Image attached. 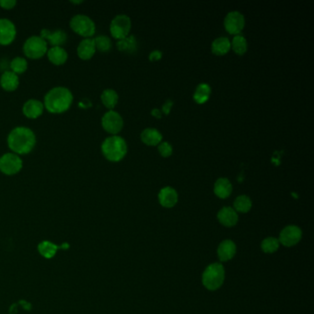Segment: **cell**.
<instances>
[{"label": "cell", "mask_w": 314, "mask_h": 314, "mask_svg": "<svg viewBox=\"0 0 314 314\" xmlns=\"http://www.w3.org/2000/svg\"><path fill=\"white\" fill-rule=\"evenodd\" d=\"M116 47L122 53L133 55L138 50V43L135 36L128 35L122 40H119L116 43Z\"/></svg>", "instance_id": "603a6c76"}, {"label": "cell", "mask_w": 314, "mask_h": 314, "mask_svg": "<svg viewBox=\"0 0 314 314\" xmlns=\"http://www.w3.org/2000/svg\"><path fill=\"white\" fill-rule=\"evenodd\" d=\"M233 187L227 178H219L214 185V193L219 198L226 199L232 193Z\"/></svg>", "instance_id": "44dd1931"}, {"label": "cell", "mask_w": 314, "mask_h": 314, "mask_svg": "<svg viewBox=\"0 0 314 314\" xmlns=\"http://www.w3.org/2000/svg\"><path fill=\"white\" fill-rule=\"evenodd\" d=\"M17 35L14 23L8 19H0V44L8 45L12 43Z\"/></svg>", "instance_id": "7c38bea8"}, {"label": "cell", "mask_w": 314, "mask_h": 314, "mask_svg": "<svg viewBox=\"0 0 314 314\" xmlns=\"http://www.w3.org/2000/svg\"><path fill=\"white\" fill-rule=\"evenodd\" d=\"M93 39H94L96 51H100L101 53H108L112 49V46H113L112 40L107 35H98Z\"/></svg>", "instance_id": "4dcf8cb0"}, {"label": "cell", "mask_w": 314, "mask_h": 314, "mask_svg": "<svg viewBox=\"0 0 314 314\" xmlns=\"http://www.w3.org/2000/svg\"><path fill=\"white\" fill-rule=\"evenodd\" d=\"M173 107V101L171 100H167L164 102L161 108V113L164 114H168L171 113V108Z\"/></svg>", "instance_id": "d590c367"}, {"label": "cell", "mask_w": 314, "mask_h": 314, "mask_svg": "<svg viewBox=\"0 0 314 314\" xmlns=\"http://www.w3.org/2000/svg\"><path fill=\"white\" fill-rule=\"evenodd\" d=\"M69 25L73 31L85 38H92L96 31L95 22L87 15H75L72 17Z\"/></svg>", "instance_id": "5b68a950"}, {"label": "cell", "mask_w": 314, "mask_h": 314, "mask_svg": "<svg viewBox=\"0 0 314 314\" xmlns=\"http://www.w3.org/2000/svg\"><path fill=\"white\" fill-rule=\"evenodd\" d=\"M101 126L107 133L115 136L124 127V119L121 114L114 110H109L101 117Z\"/></svg>", "instance_id": "ba28073f"}, {"label": "cell", "mask_w": 314, "mask_h": 314, "mask_svg": "<svg viewBox=\"0 0 314 314\" xmlns=\"http://www.w3.org/2000/svg\"><path fill=\"white\" fill-rule=\"evenodd\" d=\"M302 231L298 226L288 225L281 230L279 242L285 247H292L300 243Z\"/></svg>", "instance_id": "8fae6325"}, {"label": "cell", "mask_w": 314, "mask_h": 314, "mask_svg": "<svg viewBox=\"0 0 314 314\" xmlns=\"http://www.w3.org/2000/svg\"><path fill=\"white\" fill-rule=\"evenodd\" d=\"M59 248V246L48 241H43L38 245V251L40 254L46 259H51L55 256Z\"/></svg>", "instance_id": "f1b7e54d"}, {"label": "cell", "mask_w": 314, "mask_h": 314, "mask_svg": "<svg viewBox=\"0 0 314 314\" xmlns=\"http://www.w3.org/2000/svg\"><path fill=\"white\" fill-rule=\"evenodd\" d=\"M230 49L238 56H243L248 50V42L246 38L242 34L235 35L230 41Z\"/></svg>", "instance_id": "4316f807"}, {"label": "cell", "mask_w": 314, "mask_h": 314, "mask_svg": "<svg viewBox=\"0 0 314 314\" xmlns=\"http://www.w3.org/2000/svg\"><path fill=\"white\" fill-rule=\"evenodd\" d=\"M140 138H141V141L147 146L157 147V145L162 142L163 136L157 129L149 127L143 130L140 135Z\"/></svg>", "instance_id": "d6986e66"}, {"label": "cell", "mask_w": 314, "mask_h": 314, "mask_svg": "<svg viewBox=\"0 0 314 314\" xmlns=\"http://www.w3.org/2000/svg\"><path fill=\"white\" fill-rule=\"evenodd\" d=\"M178 193L171 186H166L160 189L157 194V199L159 204L165 208H171L175 207L178 203Z\"/></svg>", "instance_id": "5bb4252c"}, {"label": "cell", "mask_w": 314, "mask_h": 314, "mask_svg": "<svg viewBox=\"0 0 314 314\" xmlns=\"http://www.w3.org/2000/svg\"><path fill=\"white\" fill-rule=\"evenodd\" d=\"M100 100H101L102 104L107 109L114 110V108L118 103L119 96H118V93H116L113 89H106L101 93Z\"/></svg>", "instance_id": "484cf974"}, {"label": "cell", "mask_w": 314, "mask_h": 314, "mask_svg": "<svg viewBox=\"0 0 314 314\" xmlns=\"http://www.w3.org/2000/svg\"><path fill=\"white\" fill-rule=\"evenodd\" d=\"M236 251L237 247L235 243L231 240H224L219 245L217 251L218 257L220 262H228L235 256Z\"/></svg>", "instance_id": "e0dca14e"}, {"label": "cell", "mask_w": 314, "mask_h": 314, "mask_svg": "<svg viewBox=\"0 0 314 314\" xmlns=\"http://www.w3.org/2000/svg\"><path fill=\"white\" fill-rule=\"evenodd\" d=\"M245 27V18L240 11H230L224 19V28L231 35L241 34Z\"/></svg>", "instance_id": "30bf717a"}, {"label": "cell", "mask_w": 314, "mask_h": 314, "mask_svg": "<svg viewBox=\"0 0 314 314\" xmlns=\"http://www.w3.org/2000/svg\"><path fill=\"white\" fill-rule=\"evenodd\" d=\"M100 150L109 161L118 162L127 154V143L118 135L108 136L101 144Z\"/></svg>", "instance_id": "3957f363"}, {"label": "cell", "mask_w": 314, "mask_h": 314, "mask_svg": "<svg viewBox=\"0 0 314 314\" xmlns=\"http://www.w3.org/2000/svg\"><path fill=\"white\" fill-rule=\"evenodd\" d=\"M73 102V94L66 87L58 86L51 89L43 99L44 108L51 114H63Z\"/></svg>", "instance_id": "7a4b0ae2"}, {"label": "cell", "mask_w": 314, "mask_h": 314, "mask_svg": "<svg viewBox=\"0 0 314 314\" xmlns=\"http://www.w3.org/2000/svg\"><path fill=\"white\" fill-rule=\"evenodd\" d=\"M211 51L215 56L222 57L230 51V41L227 37H219L211 44Z\"/></svg>", "instance_id": "d4e9b609"}, {"label": "cell", "mask_w": 314, "mask_h": 314, "mask_svg": "<svg viewBox=\"0 0 314 314\" xmlns=\"http://www.w3.org/2000/svg\"><path fill=\"white\" fill-rule=\"evenodd\" d=\"M0 85L7 92H13L20 85V78L17 74L10 70L3 72L0 77Z\"/></svg>", "instance_id": "ffe728a7"}, {"label": "cell", "mask_w": 314, "mask_h": 314, "mask_svg": "<svg viewBox=\"0 0 314 314\" xmlns=\"http://www.w3.org/2000/svg\"><path fill=\"white\" fill-rule=\"evenodd\" d=\"M157 151L161 157H169L172 155L173 149L170 143L162 141L159 145H157Z\"/></svg>", "instance_id": "d6a6232c"}, {"label": "cell", "mask_w": 314, "mask_h": 314, "mask_svg": "<svg viewBox=\"0 0 314 314\" xmlns=\"http://www.w3.org/2000/svg\"><path fill=\"white\" fill-rule=\"evenodd\" d=\"M225 280V269L220 263L209 264L202 275V283L208 290L219 289Z\"/></svg>", "instance_id": "277c9868"}, {"label": "cell", "mask_w": 314, "mask_h": 314, "mask_svg": "<svg viewBox=\"0 0 314 314\" xmlns=\"http://www.w3.org/2000/svg\"><path fill=\"white\" fill-rule=\"evenodd\" d=\"M44 110V105L41 100L30 99L22 107V113L30 119H36L41 116Z\"/></svg>", "instance_id": "9a60e30c"}, {"label": "cell", "mask_w": 314, "mask_h": 314, "mask_svg": "<svg viewBox=\"0 0 314 314\" xmlns=\"http://www.w3.org/2000/svg\"><path fill=\"white\" fill-rule=\"evenodd\" d=\"M7 146L17 155L28 154L34 149L36 136L29 127L17 126L7 136Z\"/></svg>", "instance_id": "6da1fadb"}, {"label": "cell", "mask_w": 314, "mask_h": 314, "mask_svg": "<svg viewBox=\"0 0 314 314\" xmlns=\"http://www.w3.org/2000/svg\"><path fill=\"white\" fill-rule=\"evenodd\" d=\"M47 51L48 43L41 36H31L23 44V52L31 59L42 58Z\"/></svg>", "instance_id": "8992f818"}, {"label": "cell", "mask_w": 314, "mask_h": 314, "mask_svg": "<svg viewBox=\"0 0 314 314\" xmlns=\"http://www.w3.org/2000/svg\"><path fill=\"white\" fill-rule=\"evenodd\" d=\"M46 54L51 63L56 65L64 64L68 58L67 52L62 46H52Z\"/></svg>", "instance_id": "7402d4cb"}, {"label": "cell", "mask_w": 314, "mask_h": 314, "mask_svg": "<svg viewBox=\"0 0 314 314\" xmlns=\"http://www.w3.org/2000/svg\"><path fill=\"white\" fill-rule=\"evenodd\" d=\"M23 166L22 157L15 153H5L0 157V171L6 175H14Z\"/></svg>", "instance_id": "9c48e42d"}, {"label": "cell", "mask_w": 314, "mask_h": 314, "mask_svg": "<svg viewBox=\"0 0 314 314\" xmlns=\"http://www.w3.org/2000/svg\"><path fill=\"white\" fill-rule=\"evenodd\" d=\"M77 53L80 59L82 60H90L96 53V47L93 38H84L80 41Z\"/></svg>", "instance_id": "ac0fdd59"}, {"label": "cell", "mask_w": 314, "mask_h": 314, "mask_svg": "<svg viewBox=\"0 0 314 314\" xmlns=\"http://www.w3.org/2000/svg\"><path fill=\"white\" fill-rule=\"evenodd\" d=\"M9 67L11 69L10 71L13 72V73L17 74L19 76L20 74H23L24 72L27 70L28 62H27V60L24 57H16L10 61Z\"/></svg>", "instance_id": "f546056e"}, {"label": "cell", "mask_w": 314, "mask_h": 314, "mask_svg": "<svg viewBox=\"0 0 314 314\" xmlns=\"http://www.w3.org/2000/svg\"><path fill=\"white\" fill-rule=\"evenodd\" d=\"M162 58V52L159 50H154L150 52L149 59L151 62H157Z\"/></svg>", "instance_id": "e575fe53"}, {"label": "cell", "mask_w": 314, "mask_h": 314, "mask_svg": "<svg viewBox=\"0 0 314 314\" xmlns=\"http://www.w3.org/2000/svg\"><path fill=\"white\" fill-rule=\"evenodd\" d=\"M218 220L225 227H233L239 220L238 214L233 207H224L218 213Z\"/></svg>", "instance_id": "2e32d148"}, {"label": "cell", "mask_w": 314, "mask_h": 314, "mask_svg": "<svg viewBox=\"0 0 314 314\" xmlns=\"http://www.w3.org/2000/svg\"><path fill=\"white\" fill-rule=\"evenodd\" d=\"M132 28L131 19L127 15L119 14L115 16L110 24L111 35L116 40H122L130 35Z\"/></svg>", "instance_id": "52a82bcc"}, {"label": "cell", "mask_w": 314, "mask_h": 314, "mask_svg": "<svg viewBox=\"0 0 314 314\" xmlns=\"http://www.w3.org/2000/svg\"><path fill=\"white\" fill-rule=\"evenodd\" d=\"M151 115L153 116V117H155L156 119H160L161 117H162V113H161V110H159V109H157V108H155V109H152L151 110Z\"/></svg>", "instance_id": "8d00e7d4"}, {"label": "cell", "mask_w": 314, "mask_h": 314, "mask_svg": "<svg viewBox=\"0 0 314 314\" xmlns=\"http://www.w3.org/2000/svg\"><path fill=\"white\" fill-rule=\"evenodd\" d=\"M233 207L236 212L247 213L250 211L251 208L252 207V203L248 195L242 194L236 197L235 201L233 203Z\"/></svg>", "instance_id": "83f0119b"}, {"label": "cell", "mask_w": 314, "mask_h": 314, "mask_svg": "<svg viewBox=\"0 0 314 314\" xmlns=\"http://www.w3.org/2000/svg\"><path fill=\"white\" fill-rule=\"evenodd\" d=\"M279 240L275 237L265 238L261 243V249L265 253H274L279 250Z\"/></svg>", "instance_id": "1f68e13d"}, {"label": "cell", "mask_w": 314, "mask_h": 314, "mask_svg": "<svg viewBox=\"0 0 314 314\" xmlns=\"http://www.w3.org/2000/svg\"><path fill=\"white\" fill-rule=\"evenodd\" d=\"M17 5L16 0H0V7L4 9H11Z\"/></svg>", "instance_id": "836d02e7"}, {"label": "cell", "mask_w": 314, "mask_h": 314, "mask_svg": "<svg viewBox=\"0 0 314 314\" xmlns=\"http://www.w3.org/2000/svg\"><path fill=\"white\" fill-rule=\"evenodd\" d=\"M211 93H212V89L209 84L200 83L199 85L196 86L194 90L193 95V100L197 104H204L210 99Z\"/></svg>", "instance_id": "cb8c5ba5"}, {"label": "cell", "mask_w": 314, "mask_h": 314, "mask_svg": "<svg viewBox=\"0 0 314 314\" xmlns=\"http://www.w3.org/2000/svg\"><path fill=\"white\" fill-rule=\"evenodd\" d=\"M40 36L44 39L47 43H50L52 46H62L67 40V34L61 29H57L54 31H51L48 29H43L41 31Z\"/></svg>", "instance_id": "4fadbf2b"}, {"label": "cell", "mask_w": 314, "mask_h": 314, "mask_svg": "<svg viewBox=\"0 0 314 314\" xmlns=\"http://www.w3.org/2000/svg\"><path fill=\"white\" fill-rule=\"evenodd\" d=\"M83 1H71V3L73 4H81Z\"/></svg>", "instance_id": "74e56055"}]
</instances>
